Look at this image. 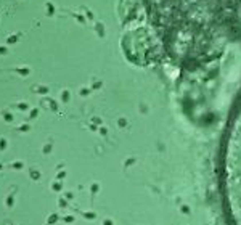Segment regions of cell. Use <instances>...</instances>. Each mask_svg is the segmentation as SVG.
Segmentation results:
<instances>
[{"label": "cell", "instance_id": "6da1fadb", "mask_svg": "<svg viewBox=\"0 0 241 225\" xmlns=\"http://www.w3.org/2000/svg\"><path fill=\"white\" fill-rule=\"evenodd\" d=\"M159 50L185 68L220 56L241 34V0H146Z\"/></svg>", "mask_w": 241, "mask_h": 225}, {"label": "cell", "instance_id": "7a4b0ae2", "mask_svg": "<svg viewBox=\"0 0 241 225\" xmlns=\"http://www.w3.org/2000/svg\"><path fill=\"white\" fill-rule=\"evenodd\" d=\"M219 187L228 225H241V98L228 121L219 159Z\"/></svg>", "mask_w": 241, "mask_h": 225}]
</instances>
